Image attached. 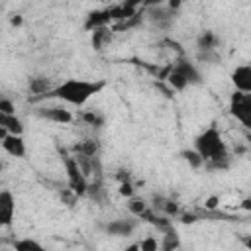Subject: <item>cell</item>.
Wrapping results in <instances>:
<instances>
[{"instance_id": "cell-1", "label": "cell", "mask_w": 251, "mask_h": 251, "mask_svg": "<svg viewBox=\"0 0 251 251\" xmlns=\"http://www.w3.org/2000/svg\"><path fill=\"white\" fill-rule=\"evenodd\" d=\"M104 88V82L102 80H96V82H90V80H76V78H71V80H65L61 82L59 86H55L47 98H59V100H65L73 106H82L84 102H88L94 94H98L100 90Z\"/></svg>"}, {"instance_id": "cell-2", "label": "cell", "mask_w": 251, "mask_h": 251, "mask_svg": "<svg viewBox=\"0 0 251 251\" xmlns=\"http://www.w3.org/2000/svg\"><path fill=\"white\" fill-rule=\"evenodd\" d=\"M196 145V151L200 153V157L204 159V163H216V161H229V155H227V147L220 135V131L212 126L208 127L204 133H200L194 141Z\"/></svg>"}, {"instance_id": "cell-3", "label": "cell", "mask_w": 251, "mask_h": 251, "mask_svg": "<svg viewBox=\"0 0 251 251\" xmlns=\"http://www.w3.org/2000/svg\"><path fill=\"white\" fill-rule=\"evenodd\" d=\"M65 169H67L69 188H71L76 196H84V194L88 192V180H86V176L82 175V171H80V167H78L75 155H73V157L65 155Z\"/></svg>"}, {"instance_id": "cell-4", "label": "cell", "mask_w": 251, "mask_h": 251, "mask_svg": "<svg viewBox=\"0 0 251 251\" xmlns=\"http://www.w3.org/2000/svg\"><path fill=\"white\" fill-rule=\"evenodd\" d=\"M229 112L239 120L247 129H251V94L233 92L229 98Z\"/></svg>"}, {"instance_id": "cell-5", "label": "cell", "mask_w": 251, "mask_h": 251, "mask_svg": "<svg viewBox=\"0 0 251 251\" xmlns=\"http://www.w3.org/2000/svg\"><path fill=\"white\" fill-rule=\"evenodd\" d=\"M231 82L237 88V92L251 94V67L249 65L235 67V71L231 73Z\"/></svg>"}, {"instance_id": "cell-6", "label": "cell", "mask_w": 251, "mask_h": 251, "mask_svg": "<svg viewBox=\"0 0 251 251\" xmlns=\"http://www.w3.org/2000/svg\"><path fill=\"white\" fill-rule=\"evenodd\" d=\"M14 212H16V204H14V196L8 190L0 192V224L2 226H10L14 220Z\"/></svg>"}, {"instance_id": "cell-7", "label": "cell", "mask_w": 251, "mask_h": 251, "mask_svg": "<svg viewBox=\"0 0 251 251\" xmlns=\"http://www.w3.org/2000/svg\"><path fill=\"white\" fill-rule=\"evenodd\" d=\"M151 6V12H149V20L153 24H157L159 27H167L173 18H175V12L169 8V6H161V4H149Z\"/></svg>"}, {"instance_id": "cell-8", "label": "cell", "mask_w": 251, "mask_h": 251, "mask_svg": "<svg viewBox=\"0 0 251 251\" xmlns=\"http://www.w3.org/2000/svg\"><path fill=\"white\" fill-rule=\"evenodd\" d=\"M173 67H175V69H176V71H178V73L188 80V84H198V82H200V73L194 69V65H192L184 55H182V57H178V59L175 61V65H173Z\"/></svg>"}, {"instance_id": "cell-9", "label": "cell", "mask_w": 251, "mask_h": 251, "mask_svg": "<svg viewBox=\"0 0 251 251\" xmlns=\"http://www.w3.org/2000/svg\"><path fill=\"white\" fill-rule=\"evenodd\" d=\"M110 22H112V18H110V10H108V8H104V10H94V12H90V14L86 16L84 27L90 29V31H94V29H98V27H106Z\"/></svg>"}, {"instance_id": "cell-10", "label": "cell", "mask_w": 251, "mask_h": 251, "mask_svg": "<svg viewBox=\"0 0 251 251\" xmlns=\"http://www.w3.org/2000/svg\"><path fill=\"white\" fill-rule=\"evenodd\" d=\"M37 114H39L41 118L51 120V122H57V124H69V122L73 120L71 112H69V110H65V108H61V106H53V108H41Z\"/></svg>"}, {"instance_id": "cell-11", "label": "cell", "mask_w": 251, "mask_h": 251, "mask_svg": "<svg viewBox=\"0 0 251 251\" xmlns=\"http://www.w3.org/2000/svg\"><path fill=\"white\" fill-rule=\"evenodd\" d=\"M2 147H4V151H8V153L14 155V157H24V155H25V145H24V139H22L20 135L8 133V135L2 139Z\"/></svg>"}, {"instance_id": "cell-12", "label": "cell", "mask_w": 251, "mask_h": 251, "mask_svg": "<svg viewBox=\"0 0 251 251\" xmlns=\"http://www.w3.org/2000/svg\"><path fill=\"white\" fill-rule=\"evenodd\" d=\"M27 88H29V92H31V94L47 96L55 86L51 84V80H49V78H45V76H35V78H29Z\"/></svg>"}, {"instance_id": "cell-13", "label": "cell", "mask_w": 251, "mask_h": 251, "mask_svg": "<svg viewBox=\"0 0 251 251\" xmlns=\"http://www.w3.org/2000/svg\"><path fill=\"white\" fill-rule=\"evenodd\" d=\"M135 227V222L133 220H114L106 226V231L110 235H129Z\"/></svg>"}, {"instance_id": "cell-14", "label": "cell", "mask_w": 251, "mask_h": 251, "mask_svg": "<svg viewBox=\"0 0 251 251\" xmlns=\"http://www.w3.org/2000/svg\"><path fill=\"white\" fill-rule=\"evenodd\" d=\"M112 41V27H98V29H94L92 31V39H90V43H92V47L96 49V51H100L106 43H110Z\"/></svg>"}, {"instance_id": "cell-15", "label": "cell", "mask_w": 251, "mask_h": 251, "mask_svg": "<svg viewBox=\"0 0 251 251\" xmlns=\"http://www.w3.org/2000/svg\"><path fill=\"white\" fill-rule=\"evenodd\" d=\"M75 155H86V157H98V151H100V145L96 139H84L80 143H76L73 147Z\"/></svg>"}, {"instance_id": "cell-16", "label": "cell", "mask_w": 251, "mask_h": 251, "mask_svg": "<svg viewBox=\"0 0 251 251\" xmlns=\"http://www.w3.org/2000/svg\"><path fill=\"white\" fill-rule=\"evenodd\" d=\"M0 127H4L12 135H22V131H24L22 122L16 116H6V114H0Z\"/></svg>"}, {"instance_id": "cell-17", "label": "cell", "mask_w": 251, "mask_h": 251, "mask_svg": "<svg viewBox=\"0 0 251 251\" xmlns=\"http://www.w3.org/2000/svg\"><path fill=\"white\" fill-rule=\"evenodd\" d=\"M218 47V37L214 31H204L200 37H198V51L200 53H208V51H216Z\"/></svg>"}, {"instance_id": "cell-18", "label": "cell", "mask_w": 251, "mask_h": 251, "mask_svg": "<svg viewBox=\"0 0 251 251\" xmlns=\"http://www.w3.org/2000/svg\"><path fill=\"white\" fill-rule=\"evenodd\" d=\"M178 247H180V237H178L176 229L171 227V229L165 231V235H163V245H161V249H163V251H178Z\"/></svg>"}, {"instance_id": "cell-19", "label": "cell", "mask_w": 251, "mask_h": 251, "mask_svg": "<svg viewBox=\"0 0 251 251\" xmlns=\"http://www.w3.org/2000/svg\"><path fill=\"white\" fill-rule=\"evenodd\" d=\"M141 22H143V16H141V12H139V14L131 16V18H127V20L116 22L114 27H112V31H127V29H131V27H137Z\"/></svg>"}, {"instance_id": "cell-20", "label": "cell", "mask_w": 251, "mask_h": 251, "mask_svg": "<svg viewBox=\"0 0 251 251\" xmlns=\"http://www.w3.org/2000/svg\"><path fill=\"white\" fill-rule=\"evenodd\" d=\"M167 82H169V86L173 88V90H184L186 86H188V80L173 67L171 69V73H169V76H167Z\"/></svg>"}, {"instance_id": "cell-21", "label": "cell", "mask_w": 251, "mask_h": 251, "mask_svg": "<svg viewBox=\"0 0 251 251\" xmlns=\"http://www.w3.org/2000/svg\"><path fill=\"white\" fill-rule=\"evenodd\" d=\"M14 251H47V249H45L41 243H37L35 239L25 237V239L14 241Z\"/></svg>"}, {"instance_id": "cell-22", "label": "cell", "mask_w": 251, "mask_h": 251, "mask_svg": "<svg viewBox=\"0 0 251 251\" xmlns=\"http://www.w3.org/2000/svg\"><path fill=\"white\" fill-rule=\"evenodd\" d=\"M82 122L84 124H88V126H92V127H102L104 126V118L100 116V114H96V112H82Z\"/></svg>"}, {"instance_id": "cell-23", "label": "cell", "mask_w": 251, "mask_h": 251, "mask_svg": "<svg viewBox=\"0 0 251 251\" xmlns=\"http://www.w3.org/2000/svg\"><path fill=\"white\" fill-rule=\"evenodd\" d=\"M182 157H184V159L188 161V165L194 167V169H200V167L204 165V159L200 157L198 151H182Z\"/></svg>"}, {"instance_id": "cell-24", "label": "cell", "mask_w": 251, "mask_h": 251, "mask_svg": "<svg viewBox=\"0 0 251 251\" xmlns=\"http://www.w3.org/2000/svg\"><path fill=\"white\" fill-rule=\"evenodd\" d=\"M94 202H102V196H104V188H102V182H88V192H86Z\"/></svg>"}, {"instance_id": "cell-25", "label": "cell", "mask_w": 251, "mask_h": 251, "mask_svg": "<svg viewBox=\"0 0 251 251\" xmlns=\"http://www.w3.org/2000/svg\"><path fill=\"white\" fill-rule=\"evenodd\" d=\"M127 208H129V212L135 216V218H139L145 210H147V206H145V202L143 200H139V198H131L129 202H127Z\"/></svg>"}, {"instance_id": "cell-26", "label": "cell", "mask_w": 251, "mask_h": 251, "mask_svg": "<svg viewBox=\"0 0 251 251\" xmlns=\"http://www.w3.org/2000/svg\"><path fill=\"white\" fill-rule=\"evenodd\" d=\"M161 210H163L167 216H176V214H178V204H176V202H173V200H165Z\"/></svg>"}, {"instance_id": "cell-27", "label": "cell", "mask_w": 251, "mask_h": 251, "mask_svg": "<svg viewBox=\"0 0 251 251\" xmlns=\"http://www.w3.org/2000/svg\"><path fill=\"white\" fill-rule=\"evenodd\" d=\"M139 249L141 251H157V239L155 237H145L141 243H139Z\"/></svg>"}, {"instance_id": "cell-28", "label": "cell", "mask_w": 251, "mask_h": 251, "mask_svg": "<svg viewBox=\"0 0 251 251\" xmlns=\"http://www.w3.org/2000/svg\"><path fill=\"white\" fill-rule=\"evenodd\" d=\"M14 104L10 102V100H6V98H2L0 100V114H6V116H14Z\"/></svg>"}, {"instance_id": "cell-29", "label": "cell", "mask_w": 251, "mask_h": 251, "mask_svg": "<svg viewBox=\"0 0 251 251\" xmlns=\"http://www.w3.org/2000/svg\"><path fill=\"white\" fill-rule=\"evenodd\" d=\"M61 198H63V200H65L69 206H73V204L76 202V194H75L71 188H65V190L61 192Z\"/></svg>"}, {"instance_id": "cell-30", "label": "cell", "mask_w": 251, "mask_h": 251, "mask_svg": "<svg viewBox=\"0 0 251 251\" xmlns=\"http://www.w3.org/2000/svg\"><path fill=\"white\" fill-rule=\"evenodd\" d=\"M120 194L126 196V198H131V194H133L131 182H122V184H120Z\"/></svg>"}, {"instance_id": "cell-31", "label": "cell", "mask_w": 251, "mask_h": 251, "mask_svg": "<svg viewBox=\"0 0 251 251\" xmlns=\"http://www.w3.org/2000/svg\"><path fill=\"white\" fill-rule=\"evenodd\" d=\"M218 204H220V198H218V196H210V198L204 202V208H206L208 212H214V210L218 208Z\"/></svg>"}, {"instance_id": "cell-32", "label": "cell", "mask_w": 251, "mask_h": 251, "mask_svg": "<svg viewBox=\"0 0 251 251\" xmlns=\"http://www.w3.org/2000/svg\"><path fill=\"white\" fill-rule=\"evenodd\" d=\"M116 178L120 180V184H122V182H129V171L120 169V171H118V175H116Z\"/></svg>"}, {"instance_id": "cell-33", "label": "cell", "mask_w": 251, "mask_h": 251, "mask_svg": "<svg viewBox=\"0 0 251 251\" xmlns=\"http://www.w3.org/2000/svg\"><path fill=\"white\" fill-rule=\"evenodd\" d=\"M196 220H198V218H196L194 214H182V216H180V222H182V224H194Z\"/></svg>"}, {"instance_id": "cell-34", "label": "cell", "mask_w": 251, "mask_h": 251, "mask_svg": "<svg viewBox=\"0 0 251 251\" xmlns=\"http://www.w3.org/2000/svg\"><path fill=\"white\" fill-rule=\"evenodd\" d=\"M241 243L251 251V235H241Z\"/></svg>"}, {"instance_id": "cell-35", "label": "cell", "mask_w": 251, "mask_h": 251, "mask_svg": "<svg viewBox=\"0 0 251 251\" xmlns=\"http://www.w3.org/2000/svg\"><path fill=\"white\" fill-rule=\"evenodd\" d=\"M241 208H243V210H251V198H245V200L241 202Z\"/></svg>"}, {"instance_id": "cell-36", "label": "cell", "mask_w": 251, "mask_h": 251, "mask_svg": "<svg viewBox=\"0 0 251 251\" xmlns=\"http://www.w3.org/2000/svg\"><path fill=\"white\" fill-rule=\"evenodd\" d=\"M126 251H141V249H139V245H137V243H133V245L126 247Z\"/></svg>"}, {"instance_id": "cell-37", "label": "cell", "mask_w": 251, "mask_h": 251, "mask_svg": "<svg viewBox=\"0 0 251 251\" xmlns=\"http://www.w3.org/2000/svg\"><path fill=\"white\" fill-rule=\"evenodd\" d=\"M20 24H22V18H20V16L12 18V25H20Z\"/></svg>"}, {"instance_id": "cell-38", "label": "cell", "mask_w": 251, "mask_h": 251, "mask_svg": "<svg viewBox=\"0 0 251 251\" xmlns=\"http://www.w3.org/2000/svg\"><path fill=\"white\" fill-rule=\"evenodd\" d=\"M249 198H251V196H249Z\"/></svg>"}]
</instances>
